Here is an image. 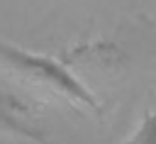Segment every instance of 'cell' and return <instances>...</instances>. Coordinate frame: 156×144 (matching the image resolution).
Instances as JSON below:
<instances>
[{"mask_svg":"<svg viewBox=\"0 0 156 144\" xmlns=\"http://www.w3.org/2000/svg\"><path fill=\"white\" fill-rule=\"evenodd\" d=\"M0 66L29 83H37L54 93H61L63 98H68L76 105H85L88 110L100 112V103L95 100V95L68 68H63L58 61H54L49 56L32 54L27 49H20V46L0 39Z\"/></svg>","mask_w":156,"mask_h":144,"instance_id":"1","label":"cell"}]
</instances>
